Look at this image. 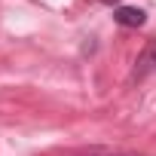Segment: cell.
I'll use <instances>...</instances> for the list:
<instances>
[{
    "mask_svg": "<svg viewBox=\"0 0 156 156\" xmlns=\"http://www.w3.org/2000/svg\"><path fill=\"white\" fill-rule=\"evenodd\" d=\"M76 156H138V153H129V150H107V147H92V150H83Z\"/></svg>",
    "mask_w": 156,
    "mask_h": 156,
    "instance_id": "cell-3",
    "label": "cell"
},
{
    "mask_svg": "<svg viewBox=\"0 0 156 156\" xmlns=\"http://www.w3.org/2000/svg\"><path fill=\"white\" fill-rule=\"evenodd\" d=\"M113 22L122 25V28H141V25L147 22V16H144V9H138V6H116V9H113Z\"/></svg>",
    "mask_w": 156,
    "mask_h": 156,
    "instance_id": "cell-1",
    "label": "cell"
},
{
    "mask_svg": "<svg viewBox=\"0 0 156 156\" xmlns=\"http://www.w3.org/2000/svg\"><path fill=\"white\" fill-rule=\"evenodd\" d=\"M150 70H156V40L141 52V58H138V67H135V80H144V76L150 73Z\"/></svg>",
    "mask_w": 156,
    "mask_h": 156,
    "instance_id": "cell-2",
    "label": "cell"
}]
</instances>
